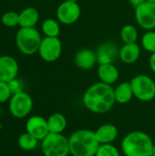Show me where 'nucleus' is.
<instances>
[{"label": "nucleus", "mask_w": 155, "mask_h": 156, "mask_svg": "<svg viewBox=\"0 0 155 156\" xmlns=\"http://www.w3.org/2000/svg\"><path fill=\"white\" fill-rule=\"evenodd\" d=\"M26 132L38 141H42L49 133L48 120L39 115L31 116L26 122Z\"/></svg>", "instance_id": "11"}, {"label": "nucleus", "mask_w": 155, "mask_h": 156, "mask_svg": "<svg viewBox=\"0 0 155 156\" xmlns=\"http://www.w3.org/2000/svg\"><path fill=\"white\" fill-rule=\"evenodd\" d=\"M8 84H9V87H10L13 94L23 91V83L20 80L15 79V80H11L10 82H8Z\"/></svg>", "instance_id": "28"}, {"label": "nucleus", "mask_w": 155, "mask_h": 156, "mask_svg": "<svg viewBox=\"0 0 155 156\" xmlns=\"http://www.w3.org/2000/svg\"><path fill=\"white\" fill-rule=\"evenodd\" d=\"M41 151L44 156H69V138L62 133H49L41 141Z\"/></svg>", "instance_id": "5"}, {"label": "nucleus", "mask_w": 155, "mask_h": 156, "mask_svg": "<svg viewBox=\"0 0 155 156\" xmlns=\"http://www.w3.org/2000/svg\"><path fill=\"white\" fill-rule=\"evenodd\" d=\"M81 9L77 2L65 0L57 9L58 21L64 25H72L77 22L80 16Z\"/></svg>", "instance_id": "10"}, {"label": "nucleus", "mask_w": 155, "mask_h": 156, "mask_svg": "<svg viewBox=\"0 0 155 156\" xmlns=\"http://www.w3.org/2000/svg\"><path fill=\"white\" fill-rule=\"evenodd\" d=\"M19 67L17 61L10 56L0 57V81L10 82L16 79Z\"/></svg>", "instance_id": "12"}, {"label": "nucleus", "mask_w": 155, "mask_h": 156, "mask_svg": "<svg viewBox=\"0 0 155 156\" xmlns=\"http://www.w3.org/2000/svg\"><path fill=\"white\" fill-rule=\"evenodd\" d=\"M13 93L7 82L0 81V103L9 101Z\"/></svg>", "instance_id": "27"}, {"label": "nucleus", "mask_w": 155, "mask_h": 156, "mask_svg": "<svg viewBox=\"0 0 155 156\" xmlns=\"http://www.w3.org/2000/svg\"><path fill=\"white\" fill-rule=\"evenodd\" d=\"M149 64H150V68H151L152 71L155 73V52L152 53L150 59H149Z\"/></svg>", "instance_id": "29"}, {"label": "nucleus", "mask_w": 155, "mask_h": 156, "mask_svg": "<svg viewBox=\"0 0 155 156\" xmlns=\"http://www.w3.org/2000/svg\"><path fill=\"white\" fill-rule=\"evenodd\" d=\"M1 21L5 27H14L19 25V14L14 11L5 12L1 17Z\"/></svg>", "instance_id": "25"}, {"label": "nucleus", "mask_w": 155, "mask_h": 156, "mask_svg": "<svg viewBox=\"0 0 155 156\" xmlns=\"http://www.w3.org/2000/svg\"><path fill=\"white\" fill-rule=\"evenodd\" d=\"M95 156H121V154L112 144H100Z\"/></svg>", "instance_id": "26"}, {"label": "nucleus", "mask_w": 155, "mask_h": 156, "mask_svg": "<svg viewBox=\"0 0 155 156\" xmlns=\"http://www.w3.org/2000/svg\"><path fill=\"white\" fill-rule=\"evenodd\" d=\"M120 49L117 46L111 42L101 44L96 51L97 60L99 65L100 64H113L119 58Z\"/></svg>", "instance_id": "13"}, {"label": "nucleus", "mask_w": 155, "mask_h": 156, "mask_svg": "<svg viewBox=\"0 0 155 156\" xmlns=\"http://www.w3.org/2000/svg\"><path fill=\"white\" fill-rule=\"evenodd\" d=\"M154 138H155V132H154Z\"/></svg>", "instance_id": "34"}, {"label": "nucleus", "mask_w": 155, "mask_h": 156, "mask_svg": "<svg viewBox=\"0 0 155 156\" xmlns=\"http://www.w3.org/2000/svg\"><path fill=\"white\" fill-rule=\"evenodd\" d=\"M38 54L40 58L46 62L57 61L62 53V44L58 37H45L42 38Z\"/></svg>", "instance_id": "8"}, {"label": "nucleus", "mask_w": 155, "mask_h": 156, "mask_svg": "<svg viewBox=\"0 0 155 156\" xmlns=\"http://www.w3.org/2000/svg\"><path fill=\"white\" fill-rule=\"evenodd\" d=\"M69 153L72 156H95L100 146L95 132L88 129L75 131L69 137Z\"/></svg>", "instance_id": "2"}, {"label": "nucleus", "mask_w": 155, "mask_h": 156, "mask_svg": "<svg viewBox=\"0 0 155 156\" xmlns=\"http://www.w3.org/2000/svg\"><path fill=\"white\" fill-rule=\"evenodd\" d=\"M121 38L124 44L136 43V41L138 39L137 28L131 24L123 26L121 30Z\"/></svg>", "instance_id": "22"}, {"label": "nucleus", "mask_w": 155, "mask_h": 156, "mask_svg": "<svg viewBox=\"0 0 155 156\" xmlns=\"http://www.w3.org/2000/svg\"><path fill=\"white\" fill-rule=\"evenodd\" d=\"M83 105L90 112L104 114L111 110L115 101L114 89L111 85L97 82L90 86L82 96Z\"/></svg>", "instance_id": "1"}, {"label": "nucleus", "mask_w": 155, "mask_h": 156, "mask_svg": "<svg viewBox=\"0 0 155 156\" xmlns=\"http://www.w3.org/2000/svg\"><path fill=\"white\" fill-rule=\"evenodd\" d=\"M142 46L150 53L155 52V31L148 30L142 37Z\"/></svg>", "instance_id": "24"}, {"label": "nucleus", "mask_w": 155, "mask_h": 156, "mask_svg": "<svg viewBox=\"0 0 155 156\" xmlns=\"http://www.w3.org/2000/svg\"><path fill=\"white\" fill-rule=\"evenodd\" d=\"M47 120L48 131L51 133H62L67 128L68 121L66 116L62 113H53Z\"/></svg>", "instance_id": "20"}, {"label": "nucleus", "mask_w": 155, "mask_h": 156, "mask_svg": "<svg viewBox=\"0 0 155 156\" xmlns=\"http://www.w3.org/2000/svg\"><path fill=\"white\" fill-rule=\"evenodd\" d=\"M33 105L32 97L23 90L12 95L9 100L8 109L12 116L17 119H23L31 112Z\"/></svg>", "instance_id": "7"}, {"label": "nucleus", "mask_w": 155, "mask_h": 156, "mask_svg": "<svg viewBox=\"0 0 155 156\" xmlns=\"http://www.w3.org/2000/svg\"><path fill=\"white\" fill-rule=\"evenodd\" d=\"M152 156H155V144L154 145H153V154Z\"/></svg>", "instance_id": "31"}, {"label": "nucleus", "mask_w": 155, "mask_h": 156, "mask_svg": "<svg viewBox=\"0 0 155 156\" xmlns=\"http://www.w3.org/2000/svg\"><path fill=\"white\" fill-rule=\"evenodd\" d=\"M41 29L46 37H58L60 33L59 23L53 18H48L44 20L41 26Z\"/></svg>", "instance_id": "21"}, {"label": "nucleus", "mask_w": 155, "mask_h": 156, "mask_svg": "<svg viewBox=\"0 0 155 156\" xmlns=\"http://www.w3.org/2000/svg\"><path fill=\"white\" fill-rule=\"evenodd\" d=\"M118 133V128L111 123L102 124L95 131V135L100 144H112L117 139Z\"/></svg>", "instance_id": "15"}, {"label": "nucleus", "mask_w": 155, "mask_h": 156, "mask_svg": "<svg viewBox=\"0 0 155 156\" xmlns=\"http://www.w3.org/2000/svg\"><path fill=\"white\" fill-rule=\"evenodd\" d=\"M74 61L78 68L84 70L93 69L96 63H98L96 52L89 48L79 49L75 54Z\"/></svg>", "instance_id": "14"}, {"label": "nucleus", "mask_w": 155, "mask_h": 156, "mask_svg": "<svg viewBox=\"0 0 155 156\" xmlns=\"http://www.w3.org/2000/svg\"><path fill=\"white\" fill-rule=\"evenodd\" d=\"M141 56V48L137 43L132 44H124L119 52V58L126 63L132 64L136 62Z\"/></svg>", "instance_id": "17"}, {"label": "nucleus", "mask_w": 155, "mask_h": 156, "mask_svg": "<svg viewBox=\"0 0 155 156\" xmlns=\"http://www.w3.org/2000/svg\"><path fill=\"white\" fill-rule=\"evenodd\" d=\"M133 96L142 101H151L155 98V81L147 75H137L130 81Z\"/></svg>", "instance_id": "6"}, {"label": "nucleus", "mask_w": 155, "mask_h": 156, "mask_svg": "<svg viewBox=\"0 0 155 156\" xmlns=\"http://www.w3.org/2000/svg\"><path fill=\"white\" fill-rule=\"evenodd\" d=\"M153 142L144 132L133 131L125 135L121 148L125 156H152Z\"/></svg>", "instance_id": "3"}, {"label": "nucleus", "mask_w": 155, "mask_h": 156, "mask_svg": "<svg viewBox=\"0 0 155 156\" xmlns=\"http://www.w3.org/2000/svg\"><path fill=\"white\" fill-rule=\"evenodd\" d=\"M128 1L130 2L131 5H132L134 7H136L137 5H141V4L144 3V2L147 1V0H128Z\"/></svg>", "instance_id": "30"}, {"label": "nucleus", "mask_w": 155, "mask_h": 156, "mask_svg": "<svg viewBox=\"0 0 155 156\" xmlns=\"http://www.w3.org/2000/svg\"><path fill=\"white\" fill-rule=\"evenodd\" d=\"M98 77L100 80L103 83L112 85L114 84L120 77L118 69L113 64H100L97 69Z\"/></svg>", "instance_id": "16"}, {"label": "nucleus", "mask_w": 155, "mask_h": 156, "mask_svg": "<svg viewBox=\"0 0 155 156\" xmlns=\"http://www.w3.org/2000/svg\"><path fill=\"white\" fill-rule=\"evenodd\" d=\"M135 20L137 24L145 30L155 28V4L149 1L135 7Z\"/></svg>", "instance_id": "9"}, {"label": "nucleus", "mask_w": 155, "mask_h": 156, "mask_svg": "<svg viewBox=\"0 0 155 156\" xmlns=\"http://www.w3.org/2000/svg\"><path fill=\"white\" fill-rule=\"evenodd\" d=\"M147 1H149V2H151V3H153V4H155V0H147Z\"/></svg>", "instance_id": "32"}, {"label": "nucleus", "mask_w": 155, "mask_h": 156, "mask_svg": "<svg viewBox=\"0 0 155 156\" xmlns=\"http://www.w3.org/2000/svg\"><path fill=\"white\" fill-rule=\"evenodd\" d=\"M114 97L115 101L119 104H126L132 101V99L134 97L131 82L125 81L120 83L115 89H114Z\"/></svg>", "instance_id": "19"}, {"label": "nucleus", "mask_w": 155, "mask_h": 156, "mask_svg": "<svg viewBox=\"0 0 155 156\" xmlns=\"http://www.w3.org/2000/svg\"><path fill=\"white\" fill-rule=\"evenodd\" d=\"M67 1H70V2H77V3H78V0H67Z\"/></svg>", "instance_id": "33"}, {"label": "nucleus", "mask_w": 155, "mask_h": 156, "mask_svg": "<svg viewBox=\"0 0 155 156\" xmlns=\"http://www.w3.org/2000/svg\"><path fill=\"white\" fill-rule=\"evenodd\" d=\"M37 144H38V140L26 132L22 133L17 140L18 146L24 151H32L36 149Z\"/></svg>", "instance_id": "23"}, {"label": "nucleus", "mask_w": 155, "mask_h": 156, "mask_svg": "<svg viewBox=\"0 0 155 156\" xmlns=\"http://www.w3.org/2000/svg\"><path fill=\"white\" fill-rule=\"evenodd\" d=\"M40 33L35 27H20L16 35V45L24 55H33L38 51L41 43Z\"/></svg>", "instance_id": "4"}, {"label": "nucleus", "mask_w": 155, "mask_h": 156, "mask_svg": "<svg viewBox=\"0 0 155 156\" xmlns=\"http://www.w3.org/2000/svg\"><path fill=\"white\" fill-rule=\"evenodd\" d=\"M39 19V13L35 7H26L19 13L20 27H34Z\"/></svg>", "instance_id": "18"}]
</instances>
